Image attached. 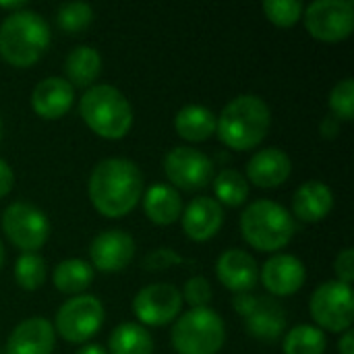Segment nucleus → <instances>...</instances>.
Masks as SVG:
<instances>
[{"instance_id":"obj_4","label":"nucleus","mask_w":354,"mask_h":354,"mask_svg":"<svg viewBox=\"0 0 354 354\" xmlns=\"http://www.w3.org/2000/svg\"><path fill=\"white\" fill-rule=\"evenodd\" d=\"M83 122L104 139H122L133 127V108L124 93L112 85H91L81 102Z\"/></svg>"},{"instance_id":"obj_3","label":"nucleus","mask_w":354,"mask_h":354,"mask_svg":"<svg viewBox=\"0 0 354 354\" xmlns=\"http://www.w3.org/2000/svg\"><path fill=\"white\" fill-rule=\"evenodd\" d=\"M52 39L46 19L33 10L10 12L0 23V56L4 62L17 68L33 66Z\"/></svg>"},{"instance_id":"obj_6","label":"nucleus","mask_w":354,"mask_h":354,"mask_svg":"<svg viewBox=\"0 0 354 354\" xmlns=\"http://www.w3.org/2000/svg\"><path fill=\"white\" fill-rule=\"evenodd\" d=\"M224 340V322L209 307L187 311L172 328V346L178 354H218Z\"/></svg>"},{"instance_id":"obj_2","label":"nucleus","mask_w":354,"mask_h":354,"mask_svg":"<svg viewBox=\"0 0 354 354\" xmlns=\"http://www.w3.org/2000/svg\"><path fill=\"white\" fill-rule=\"evenodd\" d=\"M272 124V112L266 100L253 93L230 100L216 118V133L230 149L247 151L259 145Z\"/></svg>"},{"instance_id":"obj_23","label":"nucleus","mask_w":354,"mask_h":354,"mask_svg":"<svg viewBox=\"0 0 354 354\" xmlns=\"http://www.w3.org/2000/svg\"><path fill=\"white\" fill-rule=\"evenodd\" d=\"M174 129L178 137L191 143L207 141L216 133V114L199 104H189L178 110L174 118Z\"/></svg>"},{"instance_id":"obj_28","label":"nucleus","mask_w":354,"mask_h":354,"mask_svg":"<svg viewBox=\"0 0 354 354\" xmlns=\"http://www.w3.org/2000/svg\"><path fill=\"white\" fill-rule=\"evenodd\" d=\"M214 191H216V201L228 207H239L247 201L249 197V183L247 178L232 168L222 170L216 178H214Z\"/></svg>"},{"instance_id":"obj_33","label":"nucleus","mask_w":354,"mask_h":354,"mask_svg":"<svg viewBox=\"0 0 354 354\" xmlns=\"http://www.w3.org/2000/svg\"><path fill=\"white\" fill-rule=\"evenodd\" d=\"M180 295H183V301H187L193 309H199V307H207V303L214 297V290H212V284L203 276H195L185 282V288Z\"/></svg>"},{"instance_id":"obj_20","label":"nucleus","mask_w":354,"mask_h":354,"mask_svg":"<svg viewBox=\"0 0 354 354\" xmlns=\"http://www.w3.org/2000/svg\"><path fill=\"white\" fill-rule=\"evenodd\" d=\"M56 332L44 317L21 322L6 340V354H52Z\"/></svg>"},{"instance_id":"obj_38","label":"nucleus","mask_w":354,"mask_h":354,"mask_svg":"<svg viewBox=\"0 0 354 354\" xmlns=\"http://www.w3.org/2000/svg\"><path fill=\"white\" fill-rule=\"evenodd\" d=\"M338 351L340 354H354V334L351 330H346L340 338V344H338Z\"/></svg>"},{"instance_id":"obj_39","label":"nucleus","mask_w":354,"mask_h":354,"mask_svg":"<svg viewBox=\"0 0 354 354\" xmlns=\"http://www.w3.org/2000/svg\"><path fill=\"white\" fill-rule=\"evenodd\" d=\"M75 354H108V353H106V348H104V346H100V344H85V346H81V348H79Z\"/></svg>"},{"instance_id":"obj_9","label":"nucleus","mask_w":354,"mask_h":354,"mask_svg":"<svg viewBox=\"0 0 354 354\" xmlns=\"http://www.w3.org/2000/svg\"><path fill=\"white\" fill-rule=\"evenodd\" d=\"M104 305L93 295L68 299L56 313V332L71 344H85L104 326Z\"/></svg>"},{"instance_id":"obj_5","label":"nucleus","mask_w":354,"mask_h":354,"mask_svg":"<svg viewBox=\"0 0 354 354\" xmlns=\"http://www.w3.org/2000/svg\"><path fill=\"white\" fill-rule=\"evenodd\" d=\"M295 220L286 207L276 201H253L241 216L243 239L257 251L274 253L284 249L295 236Z\"/></svg>"},{"instance_id":"obj_7","label":"nucleus","mask_w":354,"mask_h":354,"mask_svg":"<svg viewBox=\"0 0 354 354\" xmlns=\"http://www.w3.org/2000/svg\"><path fill=\"white\" fill-rule=\"evenodd\" d=\"M309 309L313 322L317 324L315 328L334 334H344L346 330H351L354 322L353 288L338 280L324 282L311 295Z\"/></svg>"},{"instance_id":"obj_29","label":"nucleus","mask_w":354,"mask_h":354,"mask_svg":"<svg viewBox=\"0 0 354 354\" xmlns=\"http://www.w3.org/2000/svg\"><path fill=\"white\" fill-rule=\"evenodd\" d=\"M15 280L23 290H37L46 282V259L37 253H21L15 263Z\"/></svg>"},{"instance_id":"obj_37","label":"nucleus","mask_w":354,"mask_h":354,"mask_svg":"<svg viewBox=\"0 0 354 354\" xmlns=\"http://www.w3.org/2000/svg\"><path fill=\"white\" fill-rule=\"evenodd\" d=\"M319 131H322L324 137H336V135L340 133V122H338L334 116H328V118H324Z\"/></svg>"},{"instance_id":"obj_41","label":"nucleus","mask_w":354,"mask_h":354,"mask_svg":"<svg viewBox=\"0 0 354 354\" xmlns=\"http://www.w3.org/2000/svg\"><path fill=\"white\" fill-rule=\"evenodd\" d=\"M0 139H2V120H0Z\"/></svg>"},{"instance_id":"obj_8","label":"nucleus","mask_w":354,"mask_h":354,"mask_svg":"<svg viewBox=\"0 0 354 354\" xmlns=\"http://www.w3.org/2000/svg\"><path fill=\"white\" fill-rule=\"evenodd\" d=\"M2 232L23 253H35L50 236V222L39 207L15 201L2 212Z\"/></svg>"},{"instance_id":"obj_21","label":"nucleus","mask_w":354,"mask_h":354,"mask_svg":"<svg viewBox=\"0 0 354 354\" xmlns=\"http://www.w3.org/2000/svg\"><path fill=\"white\" fill-rule=\"evenodd\" d=\"M334 207L332 189L319 180L301 185L292 195V212L303 222H322Z\"/></svg>"},{"instance_id":"obj_35","label":"nucleus","mask_w":354,"mask_h":354,"mask_svg":"<svg viewBox=\"0 0 354 354\" xmlns=\"http://www.w3.org/2000/svg\"><path fill=\"white\" fill-rule=\"evenodd\" d=\"M334 270H336V276H338V282L351 286L354 280V251L353 249H344L338 257H336V263H334Z\"/></svg>"},{"instance_id":"obj_27","label":"nucleus","mask_w":354,"mask_h":354,"mask_svg":"<svg viewBox=\"0 0 354 354\" xmlns=\"http://www.w3.org/2000/svg\"><path fill=\"white\" fill-rule=\"evenodd\" d=\"M326 336L315 326H295L286 336L282 351L284 354H324L326 353Z\"/></svg>"},{"instance_id":"obj_22","label":"nucleus","mask_w":354,"mask_h":354,"mask_svg":"<svg viewBox=\"0 0 354 354\" xmlns=\"http://www.w3.org/2000/svg\"><path fill=\"white\" fill-rule=\"evenodd\" d=\"M143 209L145 216L158 224V226H168L176 222L183 214V199L176 189L168 185H153L147 189L143 197Z\"/></svg>"},{"instance_id":"obj_26","label":"nucleus","mask_w":354,"mask_h":354,"mask_svg":"<svg viewBox=\"0 0 354 354\" xmlns=\"http://www.w3.org/2000/svg\"><path fill=\"white\" fill-rule=\"evenodd\" d=\"M110 354H153V338L139 324H120L108 340Z\"/></svg>"},{"instance_id":"obj_31","label":"nucleus","mask_w":354,"mask_h":354,"mask_svg":"<svg viewBox=\"0 0 354 354\" xmlns=\"http://www.w3.org/2000/svg\"><path fill=\"white\" fill-rule=\"evenodd\" d=\"M330 110L332 116L340 122L346 120L351 122L354 118V79L346 77L338 81L330 93Z\"/></svg>"},{"instance_id":"obj_11","label":"nucleus","mask_w":354,"mask_h":354,"mask_svg":"<svg viewBox=\"0 0 354 354\" xmlns=\"http://www.w3.org/2000/svg\"><path fill=\"white\" fill-rule=\"evenodd\" d=\"M353 0H315L305 10V27L319 41H342L353 33Z\"/></svg>"},{"instance_id":"obj_1","label":"nucleus","mask_w":354,"mask_h":354,"mask_svg":"<svg viewBox=\"0 0 354 354\" xmlns=\"http://www.w3.org/2000/svg\"><path fill=\"white\" fill-rule=\"evenodd\" d=\"M89 199L106 218H122L131 214L143 193V174L139 166L127 158H106L95 164L89 176Z\"/></svg>"},{"instance_id":"obj_15","label":"nucleus","mask_w":354,"mask_h":354,"mask_svg":"<svg viewBox=\"0 0 354 354\" xmlns=\"http://www.w3.org/2000/svg\"><path fill=\"white\" fill-rule=\"evenodd\" d=\"M305 278H307L305 263L299 257L286 253L270 257L261 270V282L266 290L272 292L274 297H290L299 292L305 284Z\"/></svg>"},{"instance_id":"obj_10","label":"nucleus","mask_w":354,"mask_h":354,"mask_svg":"<svg viewBox=\"0 0 354 354\" xmlns=\"http://www.w3.org/2000/svg\"><path fill=\"white\" fill-rule=\"evenodd\" d=\"M234 309L245 317V326L249 336L274 342L286 330V311L272 297H253V295H236L232 301Z\"/></svg>"},{"instance_id":"obj_30","label":"nucleus","mask_w":354,"mask_h":354,"mask_svg":"<svg viewBox=\"0 0 354 354\" xmlns=\"http://www.w3.org/2000/svg\"><path fill=\"white\" fill-rule=\"evenodd\" d=\"M93 21V8L85 2H64L56 8V23L71 35L83 33Z\"/></svg>"},{"instance_id":"obj_18","label":"nucleus","mask_w":354,"mask_h":354,"mask_svg":"<svg viewBox=\"0 0 354 354\" xmlns=\"http://www.w3.org/2000/svg\"><path fill=\"white\" fill-rule=\"evenodd\" d=\"M183 218V230L191 241L203 243L214 239L222 224H224V212L222 205L212 197H197L193 199L180 214Z\"/></svg>"},{"instance_id":"obj_40","label":"nucleus","mask_w":354,"mask_h":354,"mask_svg":"<svg viewBox=\"0 0 354 354\" xmlns=\"http://www.w3.org/2000/svg\"><path fill=\"white\" fill-rule=\"evenodd\" d=\"M2 263H4V245L0 241V268H2Z\"/></svg>"},{"instance_id":"obj_24","label":"nucleus","mask_w":354,"mask_h":354,"mask_svg":"<svg viewBox=\"0 0 354 354\" xmlns=\"http://www.w3.org/2000/svg\"><path fill=\"white\" fill-rule=\"evenodd\" d=\"M66 81L75 87H89L102 73V56L91 46H77L68 52L66 62Z\"/></svg>"},{"instance_id":"obj_32","label":"nucleus","mask_w":354,"mask_h":354,"mask_svg":"<svg viewBox=\"0 0 354 354\" xmlns=\"http://www.w3.org/2000/svg\"><path fill=\"white\" fill-rule=\"evenodd\" d=\"M266 17L278 27H292L303 17V4L299 0H266Z\"/></svg>"},{"instance_id":"obj_25","label":"nucleus","mask_w":354,"mask_h":354,"mask_svg":"<svg viewBox=\"0 0 354 354\" xmlns=\"http://www.w3.org/2000/svg\"><path fill=\"white\" fill-rule=\"evenodd\" d=\"M52 282L64 295H81L93 282V268L85 259H64L56 266Z\"/></svg>"},{"instance_id":"obj_12","label":"nucleus","mask_w":354,"mask_h":354,"mask_svg":"<svg viewBox=\"0 0 354 354\" xmlns=\"http://www.w3.org/2000/svg\"><path fill=\"white\" fill-rule=\"evenodd\" d=\"M166 178L185 191L205 189L214 178V162L199 149L174 147L164 158Z\"/></svg>"},{"instance_id":"obj_14","label":"nucleus","mask_w":354,"mask_h":354,"mask_svg":"<svg viewBox=\"0 0 354 354\" xmlns=\"http://www.w3.org/2000/svg\"><path fill=\"white\" fill-rule=\"evenodd\" d=\"M91 266L106 274L122 272L135 257V241L122 230L100 232L89 247Z\"/></svg>"},{"instance_id":"obj_19","label":"nucleus","mask_w":354,"mask_h":354,"mask_svg":"<svg viewBox=\"0 0 354 354\" xmlns=\"http://www.w3.org/2000/svg\"><path fill=\"white\" fill-rule=\"evenodd\" d=\"M292 172V162L280 147L259 149L247 164V183L259 189H276L288 180Z\"/></svg>"},{"instance_id":"obj_16","label":"nucleus","mask_w":354,"mask_h":354,"mask_svg":"<svg viewBox=\"0 0 354 354\" xmlns=\"http://www.w3.org/2000/svg\"><path fill=\"white\" fill-rule=\"evenodd\" d=\"M216 276L228 290L243 295L255 288L259 270L253 255L243 249H228L216 261Z\"/></svg>"},{"instance_id":"obj_34","label":"nucleus","mask_w":354,"mask_h":354,"mask_svg":"<svg viewBox=\"0 0 354 354\" xmlns=\"http://www.w3.org/2000/svg\"><path fill=\"white\" fill-rule=\"evenodd\" d=\"M183 263V257L178 253H174L172 249H158L153 253H149L143 261V268L149 270V272H156V270H166L170 266H178Z\"/></svg>"},{"instance_id":"obj_17","label":"nucleus","mask_w":354,"mask_h":354,"mask_svg":"<svg viewBox=\"0 0 354 354\" xmlns=\"http://www.w3.org/2000/svg\"><path fill=\"white\" fill-rule=\"evenodd\" d=\"M75 102L73 85L62 77H48L33 87L31 106L33 112L44 120H58L62 118Z\"/></svg>"},{"instance_id":"obj_13","label":"nucleus","mask_w":354,"mask_h":354,"mask_svg":"<svg viewBox=\"0 0 354 354\" xmlns=\"http://www.w3.org/2000/svg\"><path fill=\"white\" fill-rule=\"evenodd\" d=\"M183 295L172 284H149L133 299V313L145 326H166L178 317Z\"/></svg>"},{"instance_id":"obj_36","label":"nucleus","mask_w":354,"mask_h":354,"mask_svg":"<svg viewBox=\"0 0 354 354\" xmlns=\"http://www.w3.org/2000/svg\"><path fill=\"white\" fill-rule=\"evenodd\" d=\"M12 185H15V174H12V170L8 166V162H4L0 158V199L10 193Z\"/></svg>"}]
</instances>
